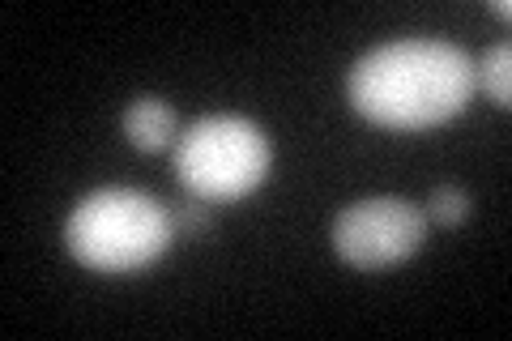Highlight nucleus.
Returning <instances> with one entry per match:
<instances>
[{
	"label": "nucleus",
	"mask_w": 512,
	"mask_h": 341,
	"mask_svg": "<svg viewBox=\"0 0 512 341\" xmlns=\"http://www.w3.org/2000/svg\"><path fill=\"white\" fill-rule=\"evenodd\" d=\"M350 107L393 133H419L470 107L478 77L474 56L448 39H393L350 69Z\"/></svg>",
	"instance_id": "nucleus-1"
},
{
	"label": "nucleus",
	"mask_w": 512,
	"mask_h": 341,
	"mask_svg": "<svg viewBox=\"0 0 512 341\" xmlns=\"http://www.w3.org/2000/svg\"><path fill=\"white\" fill-rule=\"evenodd\" d=\"M180 235L171 205L137 188H99L64 222L73 261L94 273H137L154 265Z\"/></svg>",
	"instance_id": "nucleus-2"
},
{
	"label": "nucleus",
	"mask_w": 512,
	"mask_h": 341,
	"mask_svg": "<svg viewBox=\"0 0 512 341\" xmlns=\"http://www.w3.org/2000/svg\"><path fill=\"white\" fill-rule=\"evenodd\" d=\"M269 137L248 116H201L175 141V171L192 197L210 205H231L265 184Z\"/></svg>",
	"instance_id": "nucleus-3"
},
{
	"label": "nucleus",
	"mask_w": 512,
	"mask_h": 341,
	"mask_svg": "<svg viewBox=\"0 0 512 341\" xmlns=\"http://www.w3.org/2000/svg\"><path fill=\"white\" fill-rule=\"evenodd\" d=\"M423 243H427V214L423 205L406 197H372L346 205L338 222H333V248H338L346 265L363 273L402 265Z\"/></svg>",
	"instance_id": "nucleus-4"
},
{
	"label": "nucleus",
	"mask_w": 512,
	"mask_h": 341,
	"mask_svg": "<svg viewBox=\"0 0 512 341\" xmlns=\"http://www.w3.org/2000/svg\"><path fill=\"white\" fill-rule=\"evenodd\" d=\"M120 133L133 141L141 154H154V150H167L171 141H180V116H175V107L167 99L141 94V99H133L124 107Z\"/></svg>",
	"instance_id": "nucleus-5"
},
{
	"label": "nucleus",
	"mask_w": 512,
	"mask_h": 341,
	"mask_svg": "<svg viewBox=\"0 0 512 341\" xmlns=\"http://www.w3.org/2000/svg\"><path fill=\"white\" fill-rule=\"evenodd\" d=\"M474 77L495 103L508 107L512 103V43H495L491 52L474 64Z\"/></svg>",
	"instance_id": "nucleus-6"
},
{
	"label": "nucleus",
	"mask_w": 512,
	"mask_h": 341,
	"mask_svg": "<svg viewBox=\"0 0 512 341\" xmlns=\"http://www.w3.org/2000/svg\"><path fill=\"white\" fill-rule=\"evenodd\" d=\"M427 214L436 218L440 226L466 222L470 218V192L461 188V184H440L436 192H431V201H427Z\"/></svg>",
	"instance_id": "nucleus-7"
},
{
	"label": "nucleus",
	"mask_w": 512,
	"mask_h": 341,
	"mask_svg": "<svg viewBox=\"0 0 512 341\" xmlns=\"http://www.w3.org/2000/svg\"><path fill=\"white\" fill-rule=\"evenodd\" d=\"M171 218H175V231L205 235L210 231V201H201V197L180 201V205H171Z\"/></svg>",
	"instance_id": "nucleus-8"
},
{
	"label": "nucleus",
	"mask_w": 512,
	"mask_h": 341,
	"mask_svg": "<svg viewBox=\"0 0 512 341\" xmlns=\"http://www.w3.org/2000/svg\"><path fill=\"white\" fill-rule=\"evenodd\" d=\"M491 13H500V18H508L512 5H508V0H491Z\"/></svg>",
	"instance_id": "nucleus-9"
}]
</instances>
